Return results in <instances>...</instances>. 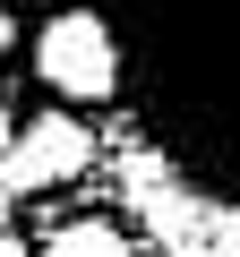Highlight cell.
Here are the masks:
<instances>
[{
  "mask_svg": "<svg viewBox=\"0 0 240 257\" xmlns=\"http://www.w3.org/2000/svg\"><path fill=\"white\" fill-rule=\"evenodd\" d=\"M43 9H52V0H43ZM60 9H69V0H60Z\"/></svg>",
  "mask_w": 240,
  "mask_h": 257,
  "instance_id": "30bf717a",
  "label": "cell"
},
{
  "mask_svg": "<svg viewBox=\"0 0 240 257\" xmlns=\"http://www.w3.org/2000/svg\"><path fill=\"white\" fill-rule=\"evenodd\" d=\"M9 138H18V120H9V103H0V146H9Z\"/></svg>",
  "mask_w": 240,
  "mask_h": 257,
  "instance_id": "ba28073f",
  "label": "cell"
},
{
  "mask_svg": "<svg viewBox=\"0 0 240 257\" xmlns=\"http://www.w3.org/2000/svg\"><path fill=\"white\" fill-rule=\"evenodd\" d=\"M163 257H240V206H206Z\"/></svg>",
  "mask_w": 240,
  "mask_h": 257,
  "instance_id": "5b68a950",
  "label": "cell"
},
{
  "mask_svg": "<svg viewBox=\"0 0 240 257\" xmlns=\"http://www.w3.org/2000/svg\"><path fill=\"white\" fill-rule=\"evenodd\" d=\"M18 52V26H9V9H0V60H9Z\"/></svg>",
  "mask_w": 240,
  "mask_h": 257,
  "instance_id": "52a82bcc",
  "label": "cell"
},
{
  "mask_svg": "<svg viewBox=\"0 0 240 257\" xmlns=\"http://www.w3.org/2000/svg\"><path fill=\"white\" fill-rule=\"evenodd\" d=\"M9 206H18V197H9V189H0V231H9Z\"/></svg>",
  "mask_w": 240,
  "mask_h": 257,
  "instance_id": "9c48e42d",
  "label": "cell"
},
{
  "mask_svg": "<svg viewBox=\"0 0 240 257\" xmlns=\"http://www.w3.org/2000/svg\"><path fill=\"white\" fill-rule=\"evenodd\" d=\"M94 155H103V138H94L77 111H35V120H18V138L0 146V189H9V197L77 189L94 172Z\"/></svg>",
  "mask_w": 240,
  "mask_h": 257,
  "instance_id": "3957f363",
  "label": "cell"
},
{
  "mask_svg": "<svg viewBox=\"0 0 240 257\" xmlns=\"http://www.w3.org/2000/svg\"><path fill=\"white\" fill-rule=\"evenodd\" d=\"M0 257H35V231H0Z\"/></svg>",
  "mask_w": 240,
  "mask_h": 257,
  "instance_id": "8992f818",
  "label": "cell"
},
{
  "mask_svg": "<svg viewBox=\"0 0 240 257\" xmlns=\"http://www.w3.org/2000/svg\"><path fill=\"white\" fill-rule=\"evenodd\" d=\"M35 77L60 103H120V43L103 9H52L35 35Z\"/></svg>",
  "mask_w": 240,
  "mask_h": 257,
  "instance_id": "7a4b0ae2",
  "label": "cell"
},
{
  "mask_svg": "<svg viewBox=\"0 0 240 257\" xmlns=\"http://www.w3.org/2000/svg\"><path fill=\"white\" fill-rule=\"evenodd\" d=\"M120 128L206 206H240V0H103Z\"/></svg>",
  "mask_w": 240,
  "mask_h": 257,
  "instance_id": "6da1fadb",
  "label": "cell"
},
{
  "mask_svg": "<svg viewBox=\"0 0 240 257\" xmlns=\"http://www.w3.org/2000/svg\"><path fill=\"white\" fill-rule=\"evenodd\" d=\"M35 257H138V231L120 214H69L35 231Z\"/></svg>",
  "mask_w": 240,
  "mask_h": 257,
  "instance_id": "277c9868",
  "label": "cell"
}]
</instances>
